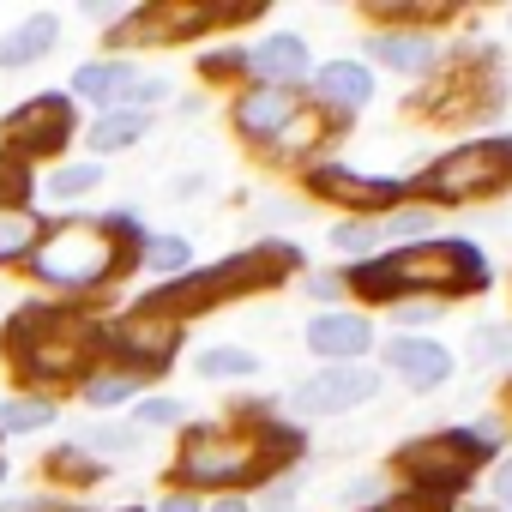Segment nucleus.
Returning a JSON list of instances; mask_svg holds the SVG:
<instances>
[{
  "label": "nucleus",
  "mask_w": 512,
  "mask_h": 512,
  "mask_svg": "<svg viewBox=\"0 0 512 512\" xmlns=\"http://www.w3.org/2000/svg\"><path fill=\"white\" fill-rule=\"evenodd\" d=\"M133 272H139L133 253L103 223V211H61V217H43V235H37V247H31V260H25L19 278L31 284V296L91 314Z\"/></svg>",
  "instance_id": "nucleus-1"
},
{
  "label": "nucleus",
  "mask_w": 512,
  "mask_h": 512,
  "mask_svg": "<svg viewBox=\"0 0 512 512\" xmlns=\"http://www.w3.org/2000/svg\"><path fill=\"white\" fill-rule=\"evenodd\" d=\"M296 452H302V434L278 422H187L169 458V488H193L199 500L247 494L284 476Z\"/></svg>",
  "instance_id": "nucleus-2"
},
{
  "label": "nucleus",
  "mask_w": 512,
  "mask_h": 512,
  "mask_svg": "<svg viewBox=\"0 0 512 512\" xmlns=\"http://www.w3.org/2000/svg\"><path fill=\"white\" fill-rule=\"evenodd\" d=\"M97 356H103V320L97 314L61 308L43 296H25L0 314V362H7L13 386L67 398Z\"/></svg>",
  "instance_id": "nucleus-3"
},
{
  "label": "nucleus",
  "mask_w": 512,
  "mask_h": 512,
  "mask_svg": "<svg viewBox=\"0 0 512 512\" xmlns=\"http://www.w3.org/2000/svg\"><path fill=\"white\" fill-rule=\"evenodd\" d=\"M290 272H302V253H296L290 241H272V235H266V241H253V247L229 253V260H217V266H193L187 278H175V284L139 296L133 308L187 326L193 314H205V308H217V302H235V296H253V290L284 284Z\"/></svg>",
  "instance_id": "nucleus-4"
},
{
  "label": "nucleus",
  "mask_w": 512,
  "mask_h": 512,
  "mask_svg": "<svg viewBox=\"0 0 512 512\" xmlns=\"http://www.w3.org/2000/svg\"><path fill=\"white\" fill-rule=\"evenodd\" d=\"M350 290L374 296V302H398L404 290H446V296H470L488 284V260L470 241H422V247H398L386 260H362L350 278Z\"/></svg>",
  "instance_id": "nucleus-5"
},
{
  "label": "nucleus",
  "mask_w": 512,
  "mask_h": 512,
  "mask_svg": "<svg viewBox=\"0 0 512 512\" xmlns=\"http://www.w3.org/2000/svg\"><path fill=\"white\" fill-rule=\"evenodd\" d=\"M79 127H85V109L67 91H37L13 109H0V163L37 181V169H55L79 151Z\"/></svg>",
  "instance_id": "nucleus-6"
},
{
  "label": "nucleus",
  "mask_w": 512,
  "mask_h": 512,
  "mask_svg": "<svg viewBox=\"0 0 512 512\" xmlns=\"http://www.w3.org/2000/svg\"><path fill=\"white\" fill-rule=\"evenodd\" d=\"M241 13H217V7H181V0H145L127 7V19L115 31H103V55H127L139 61V49H187L205 31H223Z\"/></svg>",
  "instance_id": "nucleus-7"
},
{
  "label": "nucleus",
  "mask_w": 512,
  "mask_h": 512,
  "mask_svg": "<svg viewBox=\"0 0 512 512\" xmlns=\"http://www.w3.org/2000/svg\"><path fill=\"white\" fill-rule=\"evenodd\" d=\"M103 356L121 362V368H133V374H145V380L157 386V380L175 368V356H181V326L127 308V314L103 320Z\"/></svg>",
  "instance_id": "nucleus-8"
},
{
  "label": "nucleus",
  "mask_w": 512,
  "mask_h": 512,
  "mask_svg": "<svg viewBox=\"0 0 512 512\" xmlns=\"http://www.w3.org/2000/svg\"><path fill=\"white\" fill-rule=\"evenodd\" d=\"M512 181V139H494V145H458L452 157H440L428 175H422V187L434 193V199H476V193H494V187H506Z\"/></svg>",
  "instance_id": "nucleus-9"
},
{
  "label": "nucleus",
  "mask_w": 512,
  "mask_h": 512,
  "mask_svg": "<svg viewBox=\"0 0 512 512\" xmlns=\"http://www.w3.org/2000/svg\"><path fill=\"white\" fill-rule=\"evenodd\" d=\"M308 109V97L302 91H278V85H235V97H229V127H235V139L241 145H253V151H272L284 133H290V121Z\"/></svg>",
  "instance_id": "nucleus-10"
},
{
  "label": "nucleus",
  "mask_w": 512,
  "mask_h": 512,
  "mask_svg": "<svg viewBox=\"0 0 512 512\" xmlns=\"http://www.w3.org/2000/svg\"><path fill=\"white\" fill-rule=\"evenodd\" d=\"M380 392V374H368L362 362H338V368H320L314 380H302L296 392H290V410L296 416H350V410H362L368 398Z\"/></svg>",
  "instance_id": "nucleus-11"
},
{
  "label": "nucleus",
  "mask_w": 512,
  "mask_h": 512,
  "mask_svg": "<svg viewBox=\"0 0 512 512\" xmlns=\"http://www.w3.org/2000/svg\"><path fill=\"white\" fill-rule=\"evenodd\" d=\"M139 73H145V61H127V55H85L61 91H67L79 109L103 115V109H121V97L133 91V79H139Z\"/></svg>",
  "instance_id": "nucleus-12"
},
{
  "label": "nucleus",
  "mask_w": 512,
  "mask_h": 512,
  "mask_svg": "<svg viewBox=\"0 0 512 512\" xmlns=\"http://www.w3.org/2000/svg\"><path fill=\"white\" fill-rule=\"evenodd\" d=\"M470 464H476V452H470L464 428H452V434H434V440H422V446H404V458H398V470H404L410 482L434 488V494L458 488V482L470 476Z\"/></svg>",
  "instance_id": "nucleus-13"
},
{
  "label": "nucleus",
  "mask_w": 512,
  "mask_h": 512,
  "mask_svg": "<svg viewBox=\"0 0 512 512\" xmlns=\"http://www.w3.org/2000/svg\"><path fill=\"white\" fill-rule=\"evenodd\" d=\"M314 79V49L296 31H272L247 49V85H278V91H302Z\"/></svg>",
  "instance_id": "nucleus-14"
},
{
  "label": "nucleus",
  "mask_w": 512,
  "mask_h": 512,
  "mask_svg": "<svg viewBox=\"0 0 512 512\" xmlns=\"http://www.w3.org/2000/svg\"><path fill=\"white\" fill-rule=\"evenodd\" d=\"M103 181H109V163H91V157H67V163H55V169H43L31 187V199H37V211L43 217H61V211H79L91 193H103Z\"/></svg>",
  "instance_id": "nucleus-15"
},
{
  "label": "nucleus",
  "mask_w": 512,
  "mask_h": 512,
  "mask_svg": "<svg viewBox=\"0 0 512 512\" xmlns=\"http://www.w3.org/2000/svg\"><path fill=\"white\" fill-rule=\"evenodd\" d=\"M61 37H67V19L61 13H49V7L25 13L19 25L0 31V73H31V67H43L61 49Z\"/></svg>",
  "instance_id": "nucleus-16"
},
{
  "label": "nucleus",
  "mask_w": 512,
  "mask_h": 512,
  "mask_svg": "<svg viewBox=\"0 0 512 512\" xmlns=\"http://www.w3.org/2000/svg\"><path fill=\"white\" fill-rule=\"evenodd\" d=\"M314 97H308V109H320L326 121H350L356 109H368V97H374V73L362 67V61H326V67H314Z\"/></svg>",
  "instance_id": "nucleus-17"
},
{
  "label": "nucleus",
  "mask_w": 512,
  "mask_h": 512,
  "mask_svg": "<svg viewBox=\"0 0 512 512\" xmlns=\"http://www.w3.org/2000/svg\"><path fill=\"white\" fill-rule=\"evenodd\" d=\"M157 115H139V109H103V115H85L79 127V157L91 163H109V157H127L151 139Z\"/></svg>",
  "instance_id": "nucleus-18"
},
{
  "label": "nucleus",
  "mask_w": 512,
  "mask_h": 512,
  "mask_svg": "<svg viewBox=\"0 0 512 512\" xmlns=\"http://www.w3.org/2000/svg\"><path fill=\"white\" fill-rule=\"evenodd\" d=\"M145 392H151V380L133 374V368H121V362H109V356H97V362L85 368V380L73 386V398H79L91 416H127Z\"/></svg>",
  "instance_id": "nucleus-19"
},
{
  "label": "nucleus",
  "mask_w": 512,
  "mask_h": 512,
  "mask_svg": "<svg viewBox=\"0 0 512 512\" xmlns=\"http://www.w3.org/2000/svg\"><path fill=\"white\" fill-rule=\"evenodd\" d=\"M308 187H314L320 199L350 205V211H392L398 193H404V181H374V175H356V169H344V163H320V169L308 175Z\"/></svg>",
  "instance_id": "nucleus-20"
},
{
  "label": "nucleus",
  "mask_w": 512,
  "mask_h": 512,
  "mask_svg": "<svg viewBox=\"0 0 512 512\" xmlns=\"http://www.w3.org/2000/svg\"><path fill=\"white\" fill-rule=\"evenodd\" d=\"M368 344H374V326L362 320V314H344V308H326V314H314L308 320V350L326 362V368H338V362H356V356H368Z\"/></svg>",
  "instance_id": "nucleus-21"
},
{
  "label": "nucleus",
  "mask_w": 512,
  "mask_h": 512,
  "mask_svg": "<svg viewBox=\"0 0 512 512\" xmlns=\"http://www.w3.org/2000/svg\"><path fill=\"white\" fill-rule=\"evenodd\" d=\"M37 476L49 482V494H61V500H73V494H91V488H103L109 482V464H97L79 440H55L43 458H37Z\"/></svg>",
  "instance_id": "nucleus-22"
},
{
  "label": "nucleus",
  "mask_w": 512,
  "mask_h": 512,
  "mask_svg": "<svg viewBox=\"0 0 512 512\" xmlns=\"http://www.w3.org/2000/svg\"><path fill=\"white\" fill-rule=\"evenodd\" d=\"M67 398L55 392H31V386H13L7 398H0V440H25V434H49L61 422Z\"/></svg>",
  "instance_id": "nucleus-23"
},
{
  "label": "nucleus",
  "mask_w": 512,
  "mask_h": 512,
  "mask_svg": "<svg viewBox=\"0 0 512 512\" xmlns=\"http://www.w3.org/2000/svg\"><path fill=\"white\" fill-rule=\"evenodd\" d=\"M37 235H43L37 199H0V278H7V272H25Z\"/></svg>",
  "instance_id": "nucleus-24"
},
{
  "label": "nucleus",
  "mask_w": 512,
  "mask_h": 512,
  "mask_svg": "<svg viewBox=\"0 0 512 512\" xmlns=\"http://www.w3.org/2000/svg\"><path fill=\"white\" fill-rule=\"evenodd\" d=\"M386 368L428 392V386H440V380L452 374V356H446L434 338H392V344H386Z\"/></svg>",
  "instance_id": "nucleus-25"
},
{
  "label": "nucleus",
  "mask_w": 512,
  "mask_h": 512,
  "mask_svg": "<svg viewBox=\"0 0 512 512\" xmlns=\"http://www.w3.org/2000/svg\"><path fill=\"white\" fill-rule=\"evenodd\" d=\"M199 260H193V235H181V229H151L145 241H139V272H151L157 284H175V278H187Z\"/></svg>",
  "instance_id": "nucleus-26"
},
{
  "label": "nucleus",
  "mask_w": 512,
  "mask_h": 512,
  "mask_svg": "<svg viewBox=\"0 0 512 512\" xmlns=\"http://www.w3.org/2000/svg\"><path fill=\"white\" fill-rule=\"evenodd\" d=\"M368 49H374V61L392 67V73H434V67H440V43L422 37V31H386V37H374Z\"/></svg>",
  "instance_id": "nucleus-27"
},
{
  "label": "nucleus",
  "mask_w": 512,
  "mask_h": 512,
  "mask_svg": "<svg viewBox=\"0 0 512 512\" xmlns=\"http://www.w3.org/2000/svg\"><path fill=\"white\" fill-rule=\"evenodd\" d=\"M73 440H79L97 464H121V458H139V452H145V434H139L127 416H97V422H91L85 434H73Z\"/></svg>",
  "instance_id": "nucleus-28"
},
{
  "label": "nucleus",
  "mask_w": 512,
  "mask_h": 512,
  "mask_svg": "<svg viewBox=\"0 0 512 512\" xmlns=\"http://www.w3.org/2000/svg\"><path fill=\"white\" fill-rule=\"evenodd\" d=\"M127 422H133L145 440H151V434H181V428H187V404H181L175 392H157V386H151V392L127 410Z\"/></svg>",
  "instance_id": "nucleus-29"
},
{
  "label": "nucleus",
  "mask_w": 512,
  "mask_h": 512,
  "mask_svg": "<svg viewBox=\"0 0 512 512\" xmlns=\"http://www.w3.org/2000/svg\"><path fill=\"white\" fill-rule=\"evenodd\" d=\"M193 374L199 380H253V374H260V356H253V350H241V344H205L199 356H193Z\"/></svg>",
  "instance_id": "nucleus-30"
},
{
  "label": "nucleus",
  "mask_w": 512,
  "mask_h": 512,
  "mask_svg": "<svg viewBox=\"0 0 512 512\" xmlns=\"http://www.w3.org/2000/svg\"><path fill=\"white\" fill-rule=\"evenodd\" d=\"M169 97H175V79H169V73H151V67H145V73L133 79V91L121 97V109H139V115H157V109H163Z\"/></svg>",
  "instance_id": "nucleus-31"
},
{
  "label": "nucleus",
  "mask_w": 512,
  "mask_h": 512,
  "mask_svg": "<svg viewBox=\"0 0 512 512\" xmlns=\"http://www.w3.org/2000/svg\"><path fill=\"white\" fill-rule=\"evenodd\" d=\"M199 79L205 85H229V79L247 85V49H205L199 55Z\"/></svg>",
  "instance_id": "nucleus-32"
},
{
  "label": "nucleus",
  "mask_w": 512,
  "mask_h": 512,
  "mask_svg": "<svg viewBox=\"0 0 512 512\" xmlns=\"http://www.w3.org/2000/svg\"><path fill=\"white\" fill-rule=\"evenodd\" d=\"M0 512H85V506H73V500H61L49 488H7L0 494Z\"/></svg>",
  "instance_id": "nucleus-33"
},
{
  "label": "nucleus",
  "mask_w": 512,
  "mask_h": 512,
  "mask_svg": "<svg viewBox=\"0 0 512 512\" xmlns=\"http://www.w3.org/2000/svg\"><path fill=\"white\" fill-rule=\"evenodd\" d=\"M374 241H380V223H368V217H350V223L332 229V247L338 253H368Z\"/></svg>",
  "instance_id": "nucleus-34"
},
{
  "label": "nucleus",
  "mask_w": 512,
  "mask_h": 512,
  "mask_svg": "<svg viewBox=\"0 0 512 512\" xmlns=\"http://www.w3.org/2000/svg\"><path fill=\"white\" fill-rule=\"evenodd\" d=\"M470 356H476V362H506V356H512V326H494V332H476V344H470Z\"/></svg>",
  "instance_id": "nucleus-35"
},
{
  "label": "nucleus",
  "mask_w": 512,
  "mask_h": 512,
  "mask_svg": "<svg viewBox=\"0 0 512 512\" xmlns=\"http://www.w3.org/2000/svg\"><path fill=\"white\" fill-rule=\"evenodd\" d=\"M79 19H91L97 31H115L127 19V7H121V0H79Z\"/></svg>",
  "instance_id": "nucleus-36"
},
{
  "label": "nucleus",
  "mask_w": 512,
  "mask_h": 512,
  "mask_svg": "<svg viewBox=\"0 0 512 512\" xmlns=\"http://www.w3.org/2000/svg\"><path fill=\"white\" fill-rule=\"evenodd\" d=\"M428 223H434L428 211H398V217H386V223H380V241H398V235H422Z\"/></svg>",
  "instance_id": "nucleus-37"
},
{
  "label": "nucleus",
  "mask_w": 512,
  "mask_h": 512,
  "mask_svg": "<svg viewBox=\"0 0 512 512\" xmlns=\"http://www.w3.org/2000/svg\"><path fill=\"white\" fill-rule=\"evenodd\" d=\"M145 512H205V500H199L193 488H163V494H157Z\"/></svg>",
  "instance_id": "nucleus-38"
},
{
  "label": "nucleus",
  "mask_w": 512,
  "mask_h": 512,
  "mask_svg": "<svg viewBox=\"0 0 512 512\" xmlns=\"http://www.w3.org/2000/svg\"><path fill=\"white\" fill-rule=\"evenodd\" d=\"M344 290H350V284H344L338 272H314V278H308V296H314V302H326V308H332Z\"/></svg>",
  "instance_id": "nucleus-39"
},
{
  "label": "nucleus",
  "mask_w": 512,
  "mask_h": 512,
  "mask_svg": "<svg viewBox=\"0 0 512 512\" xmlns=\"http://www.w3.org/2000/svg\"><path fill=\"white\" fill-rule=\"evenodd\" d=\"M205 512H253V500H247V494H211Z\"/></svg>",
  "instance_id": "nucleus-40"
},
{
  "label": "nucleus",
  "mask_w": 512,
  "mask_h": 512,
  "mask_svg": "<svg viewBox=\"0 0 512 512\" xmlns=\"http://www.w3.org/2000/svg\"><path fill=\"white\" fill-rule=\"evenodd\" d=\"M199 187H205V175H175V181H169V199H193Z\"/></svg>",
  "instance_id": "nucleus-41"
},
{
  "label": "nucleus",
  "mask_w": 512,
  "mask_h": 512,
  "mask_svg": "<svg viewBox=\"0 0 512 512\" xmlns=\"http://www.w3.org/2000/svg\"><path fill=\"white\" fill-rule=\"evenodd\" d=\"M440 302H398V320H434Z\"/></svg>",
  "instance_id": "nucleus-42"
},
{
  "label": "nucleus",
  "mask_w": 512,
  "mask_h": 512,
  "mask_svg": "<svg viewBox=\"0 0 512 512\" xmlns=\"http://www.w3.org/2000/svg\"><path fill=\"white\" fill-rule=\"evenodd\" d=\"M494 500H500V506H512V458L494 470Z\"/></svg>",
  "instance_id": "nucleus-43"
},
{
  "label": "nucleus",
  "mask_w": 512,
  "mask_h": 512,
  "mask_svg": "<svg viewBox=\"0 0 512 512\" xmlns=\"http://www.w3.org/2000/svg\"><path fill=\"white\" fill-rule=\"evenodd\" d=\"M374 512H440V506H428V500H386V506H374Z\"/></svg>",
  "instance_id": "nucleus-44"
},
{
  "label": "nucleus",
  "mask_w": 512,
  "mask_h": 512,
  "mask_svg": "<svg viewBox=\"0 0 512 512\" xmlns=\"http://www.w3.org/2000/svg\"><path fill=\"white\" fill-rule=\"evenodd\" d=\"M175 115H187V121H193V115H205V97H181V103H175Z\"/></svg>",
  "instance_id": "nucleus-45"
},
{
  "label": "nucleus",
  "mask_w": 512,
  "mask_h": 512,
  "mask_svg": "<svg viewBox=\"0 0 512 512\" xmlns=\"http://www.w3.org/2000/svg\"><path fill=\"white\" fill-rule=\"evenodd\" d=\"M7 482H13V458L0 452V494H7Z\"/></svg>",
  "instance_id": "nucleus-46"
},
{
  "label": "nucleus",
  "mask_w": 512,
  "mask_h": 512,
  "mask_svg": "<svg viewBox=\"0 0 512 512\" xmlns=\"http://www.w3.org/2000/svg\"><path fill=\"white\" fill-rule=\"evenodd\" d=\"M464 512H500V506H464Z\"/></svg>",
  "instance_id": "nucleus-47"
},
{
  "label": "nucleus",
  "mask_w": 512,
  "mask_h": 512,
  "mask_svg": "<svg viewBox=\"0 0 512 512\" xmlns=\"http://www.w3.org/2000/svg\"><path fill=\"white\" fill-rule=\"evenodd\" d=\"M0 314H7V302H0Z\"/></svg>",
  "instance_id": "nucleus-48"
},
{
  "label": "nucleus",
  "mask_w": 512,
  "mask_h": 512,
  "mask_svg": "<svg viewBox=\"0 0 512 512\" xmlns=\"http://www.w3.org/2000/svg\"><path fill=\"white\" fill-rule=\"evenodd\" d=\"M0 452H7V440H0Z\"/></svg>",
  "instance_id": "nucleus-49"
}]
</instances>
